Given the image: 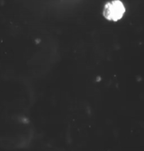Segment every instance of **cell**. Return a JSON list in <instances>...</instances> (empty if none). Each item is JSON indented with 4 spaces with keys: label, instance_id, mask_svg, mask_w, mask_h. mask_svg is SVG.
<instances>
[{
    "label": "cell",
    "instance_id": "cell-1",
    "mask_svg": "<svg viewBox=\"0 0 144 151\" xmlns=\"http://www.w3.org/2000/svg\"><path fill=\"white\" fill-rule=\"evenodd\" d=\"M125 13L124 5L120 0H112L107 2L104 6L103 15L104 18L109 20L117 22L120 20Z\"/></svg>",
    "mask_w": 144,
    "mask_h": 151
}]
</instances>
